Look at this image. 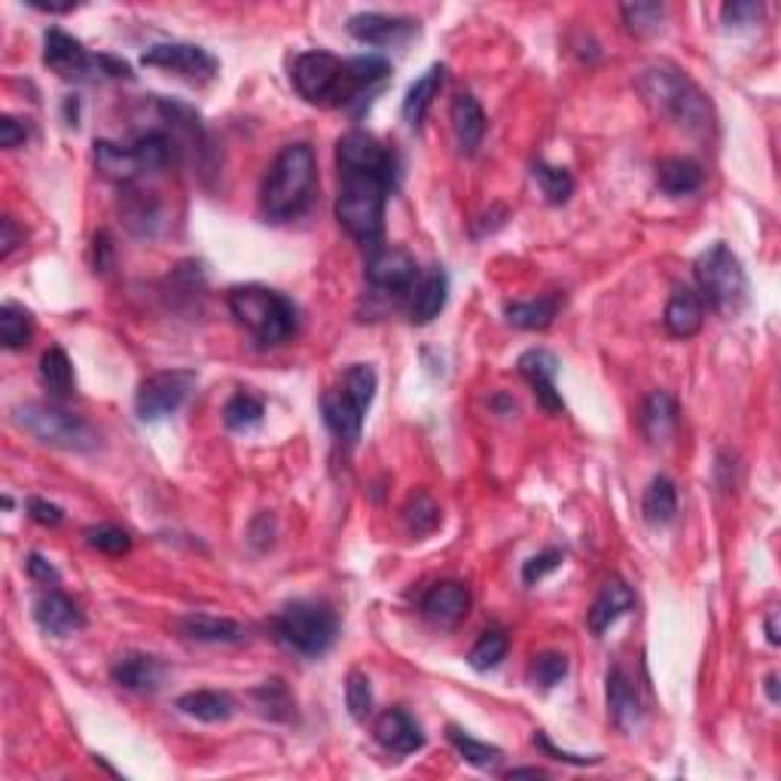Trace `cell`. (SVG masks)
Listing matches in <instances>:
<instances>
[{
    "label": "cell",
    "instance_id": "6da1fadb",
    "mask_svg": "<svg viewBox=\"0 0 781 781\" xmlns=\"http://www.w3.org/2000/svg\"><path fill=\"white\" fill-rule=\"evenodd\" d=\"M315 184H318V165H315V150L306 141L287 144L260 186V212L273 224H287L297 220L315 199Z\"/></svg>",
    "mask_w": 781,
    "mask_h": 781
},
{
    "label": "cell",
    "instance_id": "7a4b0ae2",
    "mask_svg": "<svg viewBox=\"0 0 781 781\" xmlns=\"http://www.w3.org/2000/svg\"><path fill=\"white\" fill-rule=\"evenodd\" d=\"M638 92L654 107L657 116H666L684 132L708 135L715 129V111L706 92L675 64H654L638 76Z\"/></svg>",
    "mask_w": 781,
    "mask_h": 781
},
{
    "label": "cell",
    "instance_id": "3957f363",
    "mask_svg": "<svg viewBox=\"0 0 781 781\" xmlns=\"http://www.w3.org/2000/svg\"><path fill=\"white\" fill-rule=\"evenodd\" d=\"M394 186L391 174L339 172L336 220L363 248H379L384 229V205Z\"/></svg>",
    "mask_w": 781,
    "mask_h": 781
},
{
    "label": "cell",
    "instance_id": "277c9868",
    "mask_svg": "<svg viewBox=\"0 0 781 781\" xmlns=\"http://www.w3.org/2000/svg\"><path fill=\"white\" fill-rule=\"evenodd\" d=\"M229 311L260 346H281L297 330V306L269 287L245 285L229 290Z\"/></svg>",
    "mask_w": 781,
    "mask_h": 781
},
{
    "label": "cell",
    "instance_id": "5b68a950",
    "mask_svg": "<svg viewBox=\"0 0 781 781\" xmlns=\"http://www.w3.org/2000/svg\"><path fill=\"white\" fill-rule=\"evenodd\" d=\"M376 384L379 379H376V370L370 363H354L351 370H346L339 388H330L321 398L323 422L333 431L336 440H342L346 446H354L360 440L363 415L376 398Z\"/></svg>",
    "mask_w": 781,
    "mask_h": 781
},
{
    "label": "cell",
    "instance_id": "8992f818",
    "mask_svg": "<svg viewBox=\"0 0 781 781\" xmlns=\"http://www.w3.org/2000/svg\"><path fill=\"white\" fill-rule=\"evenodd\" d=\"M696 285H699V299L708 309L718 311L723 318L739 315L748 299V278L739 257L732 254L723 242H715L711 248L699 254L693 266Z\"/></svg>",
    "mask_w": 781,
    "mask_h": 781
},
{
    "label": "cell",
    "instance_id": "52a82bcc",
    "mask_svg": "<svg viewBox=\"0 0 781 781\" xmlns=\"http://www.w3.org/2000/svg\"><path fill=\"white\" fill-rule=\"evenodd\" d=\"M13 419L22 431L38 436L47 446L64 449V452H92L99 446V434L86 419L52 403H22L13 410Z\"/></svg>",
    "mask_w": 781,
    "mask_h": 781
},
{
    "label": "cell",
    "instance_id": "ba28073f",
    "mask_svg": "<svg viewBox=\"0 0 781 781\" xmlns=\"http://www.w3.org/2000/svg\"><path fill=\"white\" fill-rule=\"evenodd\" d=\"M275 633L290 650H297L302 657H323L333 647L339 623L333 610L323 605L294 602L275 617Z\"/></svg>",
    "mask_w": 781,
    "mask_h": 781
},
{
    "label": "cell",
    "instance_id": "9c48e42d",
    "mask_svg": "<svg viewBox=\"0 0 781 781\" xmlns=\"http://www.w3.org/2000/svg\"><path fill=\"white\" fill-rule=\"evenodd\" d=\"M294 86L309 104H351V86H348L346 62L336 59L333 52L311 50L302 52L294 62Z\"/></svg>",
    "mask_w": 781,
    "mask_h": 781
},
{
    "label": "cell",
    "instance_id": "30bf717a",
    "mask_svg": "<svg viewBox=\"0 0 781 781\" xmlns=\"http://www.w3.org/2000/svg\"><path fill=\"white\" fill-rule=\"evenodd\" d=\"M43 62L68 80H74V76L76 80L80 76H132L129 64L111 59V55H89L80 40L64 34L59 28L47 31V38H43Z\"/></svg>",
    "mask_w": 781,
    "mask_h": 781
},
{
    "label": "cell",
    "instance_id": "8fae6325",
    "mask_svg": "<svg viewBox=\"0 0 781 781\" xmlns=\"http://www.w3.org/2000/svg\"><path fill=\"white\" fill-rule=\"evenodd\" d=\"M196 388V372L193 370H165L153 372L150 379L141 382L135 394V410L141 422H162L181 410Z\"/></svg>",
    "mask_w": 781,
    "mask_h": 781
},
{
    "label": "cell",
    "instance_id": "7c38bea8",
    "mask_svg": "<svg viewBox=\"0 0 781 781\" xmlns=\"http://www.w3.org/2000/svg\"><path fill=\"white\" fill-rule=\"evenodd\" d=\"M419 263L407 248H394V245H379L370 250L367 257V281L382 294H412V287L419 285Z\"/></svg>",
    "mask_w": 781,
    "mask_h": 781
},
{
    "label": "cell",
    "instance_id": "4fadbf2b",
    "mask_svg": "<svg viewBox=\"0 0 781 781\" xmlns=\"http://www.w3.org/2000/svg\"><path fill=\"white\" fill-rule=\"evenodd\" d=\"M141 62L147 68L172 71L189 83H208L217 76V68H220L212 52L202 50L196 43H156L141 55Z\"/></svg>",
    "mask_w": 781,
    "mask_h": 781
},
{
    "label": "cell",
    "instance_id": "5bb4252c",
    "mask_svg": "<svg viewBox=\"0 0 781 781\" xmlns=\"http://www.w3.org/2000/svg\"><path fill=\"white\" fill-rule=\"evenodd\" d=\"M336 162L339 172H379V174H398V162L394 153L384 147L379 137H372L370 132H346L336 144Z\"/></svg>",
    "mask_w": 781,
    "mask_h": 781
},
{
    "label": "cell",
    "instance_id": "9a60e30c",
    "mask_svg": "<svg viewBox=\"0 0 781 781\" xmlns=\"http://www.w3.org/2000/svg\"><path fill=\"white\" fill-rule=\"evenodd\" d=\"M372 736L376 742L382 744L388 754H415L424 748V732L419 727V720L412 718L410 711L403 708H388L382 711L376 723H372Z\"/></svg>",
    "mask_w": 781,
    "mask_h": 781
},
{
    "label": "cell",
    "instance_id": "2e32d148",
    "mask_svg": "<svg viewBox=\"0 0 781 781\" xmlns=\"http://www.w3.org/2000/svg\"><path fill=\"white\" fill-rule=\"evenodd\" d=\"M471 610V589L459 580H443L431 586L422 598V614L440 629H455Z\"/></svg>",
    "mask_w": 781,
    "mask_h": 781
},
{
    "label": "cell",
    "instance_id": "e0dca14e",
    "mask_svg": "<svg viewBox=\"0 0 781 781\" xmlns=\"http://www.w3.org/2000/svg\"><path fill=\"white\" fill-rule=\"evenodd\" d=\"M520 372L528 379V384L534 388L537 394V403L544 407L546 412H565V400L558 394L556 388V376H558V360L556 354H549L546 348H532L525 351L520 358Z\"/></svg>",
    "mask_w": 781,
    "mask_h": 781
},
{
    "label": "cell",
    "instance_id": "ac0fdd59",
    "mask_svg": "<svg viewBox=\"0 0 781 781\" xmlns=\"http://www.w3.org/2000/svg\"><path fill=\"white\" fill-rule=\"evenodd\" d=\"M111 678L132 693H156L168 678V666L150 654H125L113 662Z\"/></svg>",
    "mask_w": 781,
    "mask_h": 781
},
{
    "label": "cell",
    "instance_id": "d6986e66",
    "mask_svg": "<svg viewBox=\"0 0 781 781\" xmlns=\"http://www.w3.org/2000/svg\"><path fill=\"white\" fill-rule=\"evenodd\" d=\"M412 31H415V22L400 19V16L358 13L348 19V34L358 43H367V47H391V43L410 38Z\"/></svg>",
    "mask_w": 781,
    "mask_h": 781
},
{
    "label": "cell",
    "instance_id": "ffe728a7",
    "mask_svg": "<svg viewBox=\"0 0 781 781\" xmlns=\"http://www.w3.org/2000/svg\"><path fill=\"white\" fill-rule=\"evenodd\" d=\"M34 617H38L40 629L43 633L55 635V638H68V635L80 633L86 626V617L76 605L74 598H68L59 589H50L38 598L34 605Z\"/></svg>",
    "mask_w": 781,
    "mask_h": 781
},
{
    "label": "cell",
    "instance_id": "44dd1931",
    "mask_svg": "<svg viewBox=\"0 0 781 781\" xmlns=\"http://www.w3.org/2000/svg\"><path fill=\"white\" fill-rule=\"evenodd\" d=\"M608 715L614 727H620L623 732H635L645 720V706L638 699V690L620 666L608 671Z\"/></svg>",
    "mask_w": 781,
    "mask_h": 781
},
{
    "label": "cell",
    "instance_id": "7402d4cb",
    "mask_svg": "<svg viewBox=\"0 0 781 781\" xmlns=\"http://www.w3.org/2000/svg\"><path fill=\"white\" fill-rule=\"evenodd\" d=\"M635 608V593L629 589V583L620 580V577H610L602 593L593 602V608L586 614V623H589V633L593 635H605L614 626V623L626 617L629 610Z\"/></svg>",
    "mask_w": 781,
    "mask_h": 781
},
{
    "label": "cell",
    "instance_id": "603a6c76",
    "mask_svg": "<svg viewBox=\"0 0 781 781\" xmlns=\"http://www.w3.org/2000/svg\"><path fill=\"white\" fill-rule=\"evenodd\" d=\"M174 626L184 638L202 641V645H242L248 638V629L242 623L229 617H212V614H186Z\"/></svg>",
    "mask_w": 781,
    "mask_h": 781
},
{
    "label": "cell",
    "instance_id": "cb8c5ba5",
    "mask_svg": "<svg viewBox=\"0 0 781 781\" xmlns=\"http://www.w3.org/2000/svg\"><path fill=\"white\" fill-rule=\"evenodd\" d=\"M702 321H706V302L699 299V294H693L690 287L675 290L669 302H666V311H662L666 330L675 339H690V336L702 330Z\"/></svg>",
    "mask_w": 781,
    "mask_h": 781
},
{
    "label": "cell",
    "instance_id": "d4e9b609",
    "mask_svg": "<svg viewBox=\"0 0 781 781\" xmlns=\"http://www.w3.org/2000/svg\"><path fill=\"white\" fill-rule=\"evenodd\" d=\"M449 299V278L446 273L434 266L419 278V285L412 287V302H410V318L412 323H431L446 309Z\"/></svg>",
    "mask_w": 781,
    "mask_h": 781
},
{
    "label": "cell",
    "instance_id": "484cf974",
    "mask_svg": "<svg viewBox=\"0 0 781 781\" xmlns=\"http://www.w3.org/2000/svg\"><path fill=\"white\" fill-rule=\"evenodd\" d=\"M452 129H455V141L464 156H473L485 137V113L483 104L473 95H455L452 101Z\"/></svg>",
    "mask_w": 781,
    "mask_h": 781
},
{
    "label": "cell",
    "instance_id": "4316f807",
    "mask_svg": "<svg viewBox=\"0 0 781 781\" xmlns=\"http://www.w3.org/2000/svg\"><path fill=\"white\" fill-rule=\"evenodd\" d=\"M706 181L702 165L687 156H669L657 165V184L666 196H690Z\"/></svg>",
    "mask_w": 781,
    "mask_h": 781
},
{
    "label": "cell",
    "instance_id": "83f0119b",
    "mask_svg": "<svg viewBox=\"0 0 781 781\" xmlns=\"http://www.w3.org/2000/svg\"><path fill=\"white\" fill-rule=\"evenodd\" d=\"M95 168L116 184H132L137 174H144L135 147H120L113 141H95Z\"/></svg>",
    "mask_w": 781,
    "mask_h": 781
},
{
    "label": "cell",
    "instance_id": "f1b7e54d",
    "mask_svg": "<svg viewBox=\"0 0 781 781\" xmlns=\"http://www.w3.org/2000/svg\"><path fill=\"white\" fill-rule=\"evenodd\" d=\"M177 708L184 711L186 718H196L202 723H224L236 715V702L233 696L220 693V690H193L177 699Z\"/></svg>",
    "mask_w": 781,
    "mask_h": 781
},
{
    "label": "cell",
    "instance_id": "f546056e",
    "mask_svg": "<svg viewBox=\"0 0 781 781\" xmlns=\"http://www.w3.org/2000/svg\"><path fill=\"white\" fill-rule=\"evenodd\" d=\"M678 424V403L666 391H654L641 407V431L650 443L669 440L671 431Z\"/></svg>",
    "mask_w": 781,
    "mask_h": 781
},
{
    "label": "cell",
    "instance_id": "4dcf8cb0",
    "mask_svg": "<svg viewBox=\"0 0 781 781\" xmlns=\"http://www.w3.org/2000/svg\"><path fill=\"white\" fill-rule=\"evenodd\" d=\"M443 80H446V68H443V64H434V68H428L410 86L407 99H403V120H407L412 129L424 120L431 101H434L436 92L443 89Z\"/></svg>",
    "mask_w": 781,
    "mask_h": 781
},
{
    "label": "cell",
    "instance_id": "1f68e13d",
    "mask_svg": "<svg viewBox=\"0 0 781 781\" xmlns=\"http://www.w3.org/2000/svg\"><path fill=\"white\" fill-rule=\"evenodd\" d=\"M641 510H645L647 525L654 528H662L675 520L678 513V492H675V483L669 476H654L650 485H647L645 501H641Z\"/></svg>",
    "mask_w": 781,
    "mask_h": 781
},
{
    "label": "cell",
    "instance_id": "d6a6232c",
    "mask_svg": "<svg viewBox=\"0 0 781 781\" xmlns=\"http://www.w3.org/2000/svg\"><path fill=\"white\" fill-rule=\"evenodd\" d=\"M507 321L520 330H546L549 323L556 321L558 315V299L556 297H541L532 302H510Z\"/></svg>",
    "mask_w": 781,
    "mask_h": 781
},
{
    "label": "cell",
    "instance_id": "836d02e7",
    "mask_svg": "<svg viewBox=\"0 0 781 781\" xmlns=\"http://www.w3.org/2000/svg\"><path fill=\"white\" fill-rule=\"evenodd\" d=\"M40 379L50 388L55 398H68L74 391V367L71 358L64 354V348L52 346L50 351H43L40 358Z\"/></svg>",
    "mask_w": 781,
    "mask_h": 781
},
{
    "label": "cell",
    "instance_id": "e575fe53",
    "mask_svg": "<svg viewBox=\"0 0 781 781\" xmlns=\"http://www.w3.org/2000/svg\"><path fill=\"white\" fill-rule=\"evenodd\" d=\"M620 16L629 34L647 38V34H657L666 10H662V3H654V0H635V3H623Z\"/></svg>",
    "mask_w": 781,
    "mask_h": 781
},
{
    "label": "cell",
    "instance_id": "d590c367",
    "mask_svg": "<svg viewBox=\"0 0 781 781\" xmlns=\"http://www.w3.org/2000/svg\"><path fill=\"white\" fill-rule=\"evenodd\" d=\"M532 174L549 205H565V202L571 199V193H574V177H571L568 168H558V165H549V162H534Z\"/></svg>",
    "mask_w": 781,
    "mask_h": 781
},
{
    "label": "cell",
    "instance_id": "8d00e7d4",
    "mask_svg": "<svg viewBox=\"0 0 781 781\" xmlns=\"http://www.w3.org/2000/svg\"><path fill=\"white\" fill-rule=\"evenodd\" d=\"M263 400L248 394V391H238L233 398L226 400L224 407V422L229 431H254L263 422Z\"/></svg>",
    "mask_w": 781,
    "mask_h": 781
},
{
    "label": "cell",
    "instance_id": "74e56055",
    "mask_svg": "<svg viewBox=\"0 0 781 781\" xmlns=\"http://www.w3.org/2000/svg\"><path fill=\"white\" fill-rule=\"evenodd\" d=\"M31 336H34L31 315L25 309H19L16 302H7L0 309V342H3V348L19 351V348H25L31 342Z\"/></svg>",
    "mask_w": 781,
    "mask_h": 781
},
{
    "label": "cell",
    "instance_id": "f35d334b",
    "mask_svg": "<svg viewBox=\"0 0 781 781\" xmlns=\"http://www.w3.org/2000/svg\"><path fill=\"white\" fill-rule=\"evenodd\" d=\"M507 650H510L507 635L501 633V629H489V633L480 635V641L471 647L467 662H471V669L476 671H492L507 659Z\"/></svg>",
    "mask_w": 781,
    "mask_h": 781
},
{
    "label": "cell",
    "instance_id": "ab89813d",
    "mask_svg": "<svg viewBox=\"0 0 781 781\" xmlns=\"http://www.w3.org/2000/svg\"><path fill=\"white\" fill-rule=\"evenodd\" d=\"M449 742L455 744V751H459L471 767L476 769H495L497 763H501V748H495V744L489 742H476L473 736H467L464 730H459V727H449Z\"/></svg>",
    "mask_w": 781,
    "mask_h": 781
},
{
    "label": "cell",
    "instance_id": "60d3db41",
    "mask_svg": "<svg viewBox=\"0 0 781 781\" xmlns=\"http://www.w3.org/2000/svg\"><path fill=\"white\" fill-rule=\"evenodd\" d=\"M534 687L541 690H553L558 684L568 678V657L565 654H556V650H546V654H537L532 662V671H528Z\"/></svg>",
    "mask_w": 781,
    "mask_h": 781
},
{
    "label": "cell",
    "instance_id": "b9f144b4",
    "mask_svg": "<svg viewBox=\"0 0 781 781\" xmlns=\"http://www.w3.org/2000/svg\"><path fill=\"white\" fill-rule=\"evenodd\" d=\"M403 513H407V528H410L415 537L436 532V525H440V507L434 504V497L424 495V492H415Z\"/></svg>",
    "mask_w": 781,
    "mask_h": 781
},
{
    "label": "cell",
    "instance_id": "7bdbcfd3",
    "mask_svg": "<svg viewBox=\"0 0 781 781\" xmlns=\"http://www.w3.org/2000/svg\"><path fill=\"white\" fill-rule=\"evenodd\" d=\"M254 699H257V706H260V711L266 715V718H273V720L290 718L294 702H290V693H287V687L281 681H266L263 687H257V690H254Z\"/></svg>",
    "mask_w": 781,
    "mask_h": 781
},
{
    "label": "cell",
    "instance_id": "ee69618b",
    "mask_svg": "<svg viewBox=\"0 0 781 781\" xmlns=\"http://www.w3.org/2000/svg\"><path fill=\"white\" fill-rule=\"evenodd\" d=\"M86 544L107 556H123L132 549V537L116 525H95V528H86Z\"/></svg>",
    "mask_w": 781,
    "mask_h": 781
},
{
    "label": "cell",
    "instance_id": "f6af8a7d",
    "mask_svg": "<svg viewBox=\"0 0 781 781\" xmlns=\"http://www.w3.org/2000/svg\"><path fill=\"white\" fill-rule=\"evenodd\" d=\"M346 702L351 718L367 720L372 715V687L363 671H351L346 684Z\"/></svg>",
    "mask_w": 781,
    "mask_h": 781
},
{
    "label": "cell",
    "instance_id": "bcb514c9",
    "mask_svg": "<svg viewBox=\"0 0 781 781\" xmlns=\"http://www.w3.org/2000/svg\"><path fill=\"white\" fill-rule=\"evenodd\" d=\"M720 16H723V22L730 28L757 25L760 16H763V7L754 3V0H732V3H727V7L720 10Z\"/></svg>",
    "mask_w": 781,
    "mask_h": 781
},
{
    "label": "cell",
    "instance_id": "7dc6e473",
    "mask_svg": "<svg viewBox=\"0 0 781 781\" xmlns=\"http://www.w3.org/2000/svg\"><path fill=\"white\" fill-rule=\"evenodd\" d=\"M562 549H544L541 556H532L528 562H525V568H522V580L528 583V586H534L537 580H544L549 571H556L558 565H562Z\"/></svg>",
    "mask_w": 781,
    "mask_h": 781
},
{
    "label": "cell",
    "instance_id": "c3c4849f",
    "mask_svg": "<svg viewBox=\"0 0 781 781\" xmlns=\"http://www.w3.org/2000/svg\"><path fill=\"white\" fill-rule=\"evenodd\" d=\"M534 744H537L544 754L553 757V760H562V763H571V767H593V763L602 760V757H580V754H568V751H558L556 744L549 742L544 732H534Z\"/></svg>",
    "mask_w": 781,
    "mask_h": 781
},
{
    "label": "cell",
    "instance_id": "681fc988",
    "mask_svg": "<svg viewBox=\"0 0 781 781\" xmlns=\"http://www.w3.org/2000/svg\"><path fill=\"white\" fill-rule=\"evenodd\" d=\"M28 516L34 522H40V525H47V528H55V525H62L64 520L62 507H55V504L43 501V497H31V501H28Z\"/></svg>",
    "mask_w": 781,
    "mask_h": 781
},
{
    "label": "cell",
    "instance_id": "f907efd6",
    "mask_svg": "<svg viewBox=\"0 0 781 781\" xmlns=\"http://www.w3.org/2000/svg\"><path fill=\"white\" fill-rule=\"evenodd\" d=\"M25 125L13 120V116H0V147L16 150L19 144H25Z\"/></svg>",
    "mask_w": 781,
    "mask_h": 781
},
{
    "label": "cell",
    "instance_id": "816d5d0a",
    "mask_svg": "<svg viewBox=\"0 0 781 781\" xmlns=\"http://www.w3.org/2000/svg\"><path fill=\"white\" fill-rule=\"evenodd\" d=\"M28 574H31V580L43 583V586H55V583H59V571L52 568L50 562L40 556V553H31V556H28Z\"/></svg>",
    "mask_w": 781,
    "mask_h": 781
},
{
    "label": "cell",
    "instance_id": "f5cc1de1",
    "mask_svg": "<svg viewBox=\"0 0 781 781\" xmlns=\"http://www.w3.org/2000/svg\"><path fill=\"white\" fill-rule=\"evenodd\" d=\"M19 242H22V233H19L16 220L13 217H3V220H0V257L7 260V257L19 248Z\"/></svg>",
    "mask_w": 781,
    "mask_h": 781
},
{
    "label": "cell",
    "instance_id": "db71d44e",
    "mask_svg": "<svg viewBox=\"0 0 781 781\" xmlns=\"http://www.w3.org/2000/svg\"><path fill=\"white\" fill-rule=\"evenodd\" d=\"M111 257H113L111 236H107V233H101V236H95V269H99V273H107L113 263Z\"/></svg>",
    "mask_w": 781,
    "mask_h": 781
},
{
    "label": "cell",
    "instance_id": "11a10c76",
    "mask_svg": "<svg viewBox=\"0 0 781 781\" xmlns=\"http://www.w3.org/2000/svg\"><path fill=\"white\" fill-rule=\"evenodd\" d=\"M767 638L769 645H779V614L775 610L767 617Z\"/></svg>",
    "mask_w": 781,
    "mask_h": 781
},
{
    "label": "cell",
    "instance_id": "9f6ffc18",
    "mask_svg": "<svg viewBox=\"0 0 781 781\" xmlns=\"http://www.w3.org/2000/svg\"><path fill=\"white\" fill-rule=\"evenodd\" d=\"M520 775H532V779H544L546 772L537 767H522V769H510L507 779H520Z\"/></svg>",
    "mask_w": 781,
    "mask_h": 781
},
{
    "label": "cell",
    "instance_id": "6f0895ef",
    "mask_svg": "<svg viewBox=\"0 0 781 781\" xmlns=\"http://www.w3.org/2000/svg\"><path fill=\"white\" fill-rule=\"evenodd\" d=\"M767 693L772 702H779V675L772 671V675H767Z\"/></svg>",
    "mask_w": 781,
    "mask_h": 781
}]
</instances>
